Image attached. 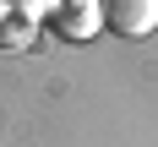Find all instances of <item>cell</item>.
Listing matches in <instances>:
<instances>
[{"instance_id":"1","label":"cell","mask_w":158,"mask_h":147,"mask_svg":"<svg viewBox=\"0 0 158 147\" xmlns=\"http://www.w3.org/2000/svg\"><path fill=\"white\" fill-rule=\"evenodd\" d=\"M44 27L60 44H87V38L104 33V11H98V0H49Z\"/></svg>"},{"instance_id":"2","label":"cell","mask_w":158,"mask_h":147,"mask_svg":"<svg viewBox=\"0 0 158 147\" xmlns=\"http://www.w3.org/2000/svg\"><path fill=\"white\" fill-rule=\"evenodd\" d=\"M98 11H104V27L120 38H147L158 27V0H98Z\"/></svg>"}]
</instances>
